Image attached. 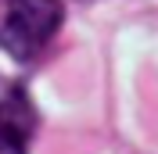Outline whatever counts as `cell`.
I'll use <instances>...</instances> for the list:
<instances>
[{"instance_id": "1", "label": "cell", "mask_w": 158, "mask_h": 154, "mask_svg": "<svg viewBox=\"0 0 158 154\" xmlns=\"http://www.w3.org/2000/svg\"><path fill=\"white\" fill-rule=\"evenodd\" d=\"M65 22L61 0H0V47L15 61H32Z\"/></svg>"}, {"instance_id": "2", "label": "cell", "mask_w": 158, "mask_h": 154, "mask_svg": "<svg viewBox=\"0 0 158 154\" xmlns=\"http://www.w3.org/2000/svg\"><path fill=\"white\" fill-rule=\"evenodd\" d=\"M32 133L29 100L18 90H7L0 97V154H25Z\"/></svg>"}]
</instances>
